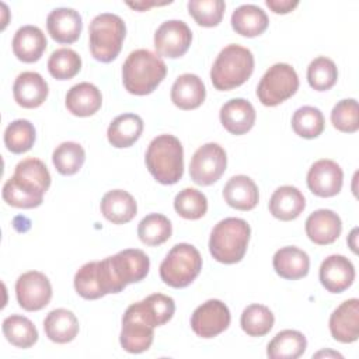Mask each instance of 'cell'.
Segmentation results:
<instances>
[{"label": "cell", "instance_id": "cell-41", "mask_svg": "<svg viewBox=\"0 0 359 359\" xmlns=\"http://www.w3.org/2000/svg\"><path fill=\"white\" fill-rule=\"evenodd\" d=\"M81 69V57L69 48H60L52 52L48 60V70L56 80L73 79Z\"/></svg>", "mask_w": 359, "mask_h": 359}, {"label": "cell", "instance_id": "cell-3", "mask_svg": "<svg viewBox=\"0 0 359 359\" xmlns=\"http://www.w3.org/2000/svg\"><path fill=\"white\" fill-rule=\"evenodd\" d=\"M146 167L153 178L163 185L177 184L184 174V149L174 135H158L146 150Z\"/></svg>", "mask_w": 359, "mask_h": 359}, {"label": "cell", "instance_id": "cell-2", "mask_svg": "<svg viewBox=\"0 0 359 359\" xmlns=\"http://www.w3.org/2000/svg\"><path fill=\"white\" fill-rule=\"evenodd\" d=\"M167 74L164 60L149 49H136L129 53L122 66V83L133 95L151 94Z\"/></svg>", "mask_w": 359, "mask_h": 359}, {"label": "cell", "instance_id": "cell-16", "mask_svg": "<svg viewBox=\"0 0 359 359\" xmlns=\"http://www.w3.org/2000/svg\"><path fill=\"white\" fill-rule=\"evenodd\" d=\"M109 262L116 279L126 287L129 283L143 280L150 269V259L139 248H126L109 257Z\"/></svg>", "mask_w": 359, "mask_h": 359}, {"label": "cell", "instance_id": "cell-22", "mask_svg": "<svg viewBox=\"0 0 359 359\" xmlns=\"http://www.w3.org/2000/svg\"><path fill=\"white\" fill-rule=\"evenodd\" d=\"M220 122L231 135H244L255 123V109L252 104L244 98H231L220 108Z\"/></svg>", "mask_w": 359, "mask_h": 359}, {"label": "cell", "instance_id": "cell-28", "mask_svg": "<svg viewBox=\"0 0 359 359\" xmlns=\"http://www.w3.org/2000/svg\"><path fill=\"white\" fill-rule=\"evenodd\" d=\"M102 216L114 224H125L130 222L137 212L135 198L123 189L108 191L100 203Z\"/></svg>", "mask_w": 359, "mask_h": 359}, {"label": "cell", "instance_id": "cell-26", "mask_svg": "<svg viewBox=\"0 0 359 359\" xmlns=\"http://www.w3.org/2000/svg\"><path fill=\"white\" fill-rule=\"evenodd\" d=\"M306 208V199L300 189L283 185L275 189L269 199V212L282 222H290L300 216Z\"/></svg>", "mask_w": 359, "mask_h": 359}, {"label": "cell", "instance_id": "cell-18", "mask_svg": "<svg viewBox=\"0 0 359 359\" xmlns=\"http://www.w3.org/2000/svg\"><path fill=\"white\" fill-rule=\"evenodd\" d=\"M330 332L342 344L355 342L359 337V300L356 297L342 302L330 316Z\"/></svg>", "mask_w": 359, "mask_h": 359}, {"label": "cell", "instance_id": "cell-9", "mask_svg": "<svg viewBox=\"0 0 359 359\" xmlns=\"http://www.w3.org/2000/svg\"><path fill=\"white\" fill-rule=\"evenodd\" d=\"M299 76L287 63L272 65L257 86V97L265 107H276L296 94Z\"/></svg>", "mask_w": 359, "mask_h": 359}, {"label": "cell", "instance_id": "cell-5", "mask_svg": "<svg viewBox=\"0 0 359 359\" xmlns=\"http://www.w3.org/2000/svg\"><path fill=\"white\" fill-rule=\"evenodd\" d=\"M251 236L250 224L240 217H226L212 230L210 255L222 264H236L244 258Z\"/></svg>", "mask_w": 359, "mask_h": 359}, {"label": "cell", "instance_id": "cell-43", "mask_svg": "<svg viewBox=\"0 0 359 359\" xmlns=\"http://www.w3.org/2000/svg\"><path fill=\"white\" fill-rule=\"evenodd\" d=\"M338 80V69L335 63L325 57L318 56L310 62L307 67V81L316 91L330 90Z\"/></svg>", "mask_w": 359, "mask_h": 359}, {"label": "cell", "instance_id": "cell-46", "mask_svg": "<svg viewBox=\"0 0 359 359\" xmlns=\"http://www.w3.org/2000/svg\"><path fill=\"white\" fill-rule=\"evenodd\" d=\"M265 4L275 14H287L299 6L297 0H266Z\"/></svg>", "mask_w": 359, "mask_h": 359}, {"label": "cell", "instance_id": "cell-35", "mask_svg": "<svg viewBox=\"0 0 359 359\" xmlns=\"http://www.w3.org/2000/svg\"><path fill=\"white\" fill-rule=\"evenodd\" d=\"M6 339L17 348H31L38 341V331L34 323L20 314H11L4 318L1 325Z\"/></svg>", "mask_w": 359, "mask_h": 359}, {"label": "cell", "instance_id": "cell-47", "mask_svg": "<svg viewBox=\"0 0 359 359\" xmlns=\"http://www.w3.org/2000/svg\"><path fill=\"white\" fill-rule=\"evenodd\" d=\"M356 233H358V229H353V230L351 231V234H349V238H348V243H349L351 250H352L353 252H356Z\"/></svg>", "mask_w": 359, "mask_h": 359}, {"label": "cell", "instance_id": "cell-23", "mask_svg": "<svg viewBox=\"0 0 359 359\" xmlns=\"http://www.w3.org/2000/svg\"><path fill=\"white\" fill-rule=\"evenodd\" d=\"M11 45L18 60L24 63H34L42 57L48 42L41 28L35 25H24L15 31Z\"/></svg>", "mask_w": 359, "mask_h": 359}, {"label": "cell", "instance_id": "cell-20", "mask_svg": "<svg viewBox=\"0 0 359 359\" xmlns=\"http://www.w3.org/2000/svg\"><path fill=\"white\" fill-rule=\"evenodd\" d=\"M49 87L46 80L36 72H22L13 84L14 101L22 108H38L48 98Z\"/></svg>", "mask_w": 359, "mask_h": 359}, {"label": "cell", "instance_id": "cell-33", "mask_svg": "<svg viewBox=\"0 0 359 359\" xmlns=\"http://www.w3.org/2000/svg\"><path fill=\"white\" fill-rule=\"evenodd\" d=\"M307 348L306 337L296 330H283L278 332L266 346V355L271 359H297Z\"/></svg>", "mask_w": 359, "mask_h": 359}, {"label": "cell", "instance_id": "cell-30", "mask_svg": "<svg viewBox=\"0 0 359 359\" xmlns=\"http://www.w3.org/2000/svg\"><path fill=\"white\" fill-rule=\"evenodd\" d=\"M79 320L67 309H55L43 320L46 337L56 344H67L79 334Z\"/></svg>", "mask_w": 359, "mask_h": 359}, {"label": "cell", "instance_id": "cell-38", "mask_svg": "<svg viewBox=\"0 0 359 359\" xmlns=\"http://www.w3.org/2000/svg\"><path fill=\"white\" fill-rule=\"evenodd\" d=\"M86 151L81 144L76 142L60 143L52 154V161L56 171L62 175L76 174L84 164Z\"/></svg>", "mask_w": 359, "mask_h": 359}, {"label": "cell", "instance_id": "cell-39", "mask_svg": "<svg viewBox=\"0 0 359 359\" xmlns=\"http://www.w3.org/2000/svg\"><path fill=\"white\" fill-rule=\"evenodd\" d=\"M35 128L27 119L10 122L4 130V144L8 151L21 154L28 151L35 143Z\"/></svg>", "mask_w": 359, "mask_h": 359}, {"label": "cell", "instance_id": "cell-15", "mask_svg": "<svg viewBox=\"0 0 359 359\" xmlns=\"http://www.w3.org/2000/svg\"><path fill=\"white\" fill-rule=\"evenodd\" d=\"M306 181L309 189L314 195L330 198L339 194L344 182V172L335 161L323 158L310 167Z\"/></svg>", "mask_w": 359, "mask_h": 359}, {"label": "cell", "instance_id": "cell-36", "mask_svg": "<svg viewBox=\"0 0 359 359\" xmlns=\"http://www.w3.org/2000/svg\"><path fill=\"white\" fill-rule=\"evenodd\" d=\"M172 234V226L168 217L160 213H150L144 216L137 226V236L146 245H160L165 243Z\"/></svg>", "mask_w": 359, "mask_h": 359}, {"label": "cell", "instance_id": "cell-1", "mask_svg": "<svg viewBox=\"0 0 359 359\" xmlns=\"http://www.w3.org/2000/svg\"><path fill=\"white\" fill-rule=\"evenodd\" d=\"M50 187V174L43 161L35 157L21 160L3 185V199L7 205L21 209L38 208Z\"/></svg>", "mask_w": 359, "mask_h": 359}, {"label": "cell", "instance_id": "cell-12", "mask_svg": "<svg viewBox=\"0 0 359 359\" xmlns=\"http://www.w3.org/2000/svg\"><path fill=\"white\" fill-rule=\"evenodd\" d=\"M153 338L154 328L143 318L136 303L130 304L122 317L121 346L129 353H142L151 346Z\"/></svg>", "mask_w": 359, "mask_h": 359}, {"label": "cell", "instance_id": "cell-42", "mask_svg": "<svg viewBox=\"0 0 359 359\" xmlns=\"http://www.w3.org/2000/svg\"><path fill=\"white\" fill-rule=\"evenodd\" d=\"M174 209L184 219L198 220L208 210V199L205 194L195 188H184L175 195Z\"/></svg>", "mask_w": 359, "mask_h": 359}, {"label": "cell", "instance_id": "cell-7", "mask_svg": "<svg viewBox=\"0 0 359 359\" xmlns=\"http://www.w3.org/2000/svg\"><path fill=\"white\" fill-rule=\"evenodd\" d=\"M202 269L199 251L188 243L175 244L160 264L161 280L175 289L191 285Z\"/></svg>", "mask_w": 359, "mask_h": 359}, {"label": "cell", "instance_id": "cell-29", "mask_svg": "<svg viewBox=\"0 0 359 359\" xmlns=\"http://www.w3.org/2000/svg\"><path fill=\"white\" fill-rule=\"evenodd\" d=\"M223 198L226 203L237 210H251L259 201L257 184L247 175L231 177L224 188Z\"/></svg>", "mask_w": 359, "mask_h": 359}, {"label": "cell", "instance_id": "cell-8", "mask_svg": "<svg viewBox=\"0 0 359 359\" xmlns=\"http://www.w3.org/2000/svg\"><path fill=\"white\" fill-rule=\"evenodd\" d=\"M74 289L86 300H95L109 293H119L125 286L116 279L109 257L84 264L74 275Z\"/></svg>", "mask_w": 359, "mask_h": 359}, {"label": "cell", "instance_id": "cell-49", "mask_svg": "<svg viewBox=\"0 0 359 359\" xmlns=\"http://www.w3.org/2000/svg\"><path fill=\"white\" fill-rule=\"evenodd\" d=\"M323 355H325V356H334V358H342L341 353H338V352H331V351H320V352H317L314 356L318 358V356H323Z\"/></svg>", "mask_w": 359, "mask_h": 359}, {"label": "cell", "instance_id": "cell-45", "mask_svg": "<svg viewBox=\"0 0 359 359\" xmlns=\"http://www.w3.org/2000/svg\"><path fill=\"white\" fill-rule=\"evenodd\" d=\"M332 126L345 133H353L359 129V109L355 98L338 101L331 111Z\"/></svg>", "mask_w": 359, "mask_h": 359}, {"label": "cell", "instance_id": "cell-48", "mask_svg": "<svg viewBox=\"0 0 359 359\" xmlns=\"http://www.w3.org/2000/svg\"><path fill=\"white\" fill-rule=\"evenodd\" d=\"M129 7H132V8H137V10H144V8H149L150 6H156L157 3H130V1H128L126 3Z\"/></svg>", "mask_w": 359, "mask_h": 359}, {"label": "cell", "instance_id": "cell-44", "mask_svg": "<svg viewBox=\"0 0 359 359\" xmlns=\"http://www.w3.org/2000/svg\"><path fill=\"white\" fill-rule=\"evenodd\" d=\"M226 4L223 0H191L188 1L189 15L201 27H216L220 24Z\"/></svg>", "mask_w": 359, "mask_h": 359}, {"label": "cell", "instance_id": "cell-32", "mask_svg": "<svg viewBox=\"0 0 359 359\" xmlns=\"http://www.w3.org/2000/svg\"><path fill=\"white\" fill-rule=\"evenodd\" d=\"M143 132V119L136 114L118 115L108 126V142L116 149L130 147Z\"/></svg>", "mask_w": 359, "mask_h": 359}, {"label": "cell", "instance_id": "cell-19", "mask_svg": "<svg viewBox=\"0 0 359 359\" xmlns=\"http://www.w3.org/2000/svg\"><path fill=\"white\" fill-rule=\"evenodd\" d=\"M46 28L53 41L69 45L79 39L83 29V20L74 8L59 7L48 14Z\"/></svg>", "mask_w": 359, "mask_h": 359}, {"label": "cell", "instance_id": "cell-25", "mask_svg": "<svg viewBox=\"0 0 359 359\" xmlns=\"http://www.w3.org/2000/svg\"><path fill=\"white\" fill-rule=\"evenodd\" d=\"M65 104L67 111L74 116H91L102 105V95L97 86L83 81L70 87L66 93Z\"/></svg>", "mask_w": 359, "mask_h": 359}, {"label": "cell", "instance_id": "cell-10", "mask_svg": "<svg viewBox=\"0 0 359 359\" xmlns=\"http://www.w3.org/2000/svg\"><path fill=\"white\" fill-rule=\"evenodd\" d=\"M227 167V154L217 143H205L196 149L189 163V177L196 185L208 187L219 181Z\"/></svg>", "mask_w": 359, "mask_h": 359}, {"label": "cell", "instance_id": "cell-21", "mask_svg": "<svg viewBox=\"0 0 359 359\" xmlns=\"http://www.w3.org/2000/svg\"><path fill=\"white\" fill-rule=\"evenodd\" d=\"M306 234L317 245L332 244L342 231L341 217L331 209H318L306 219Z\"/></svg>", "mask_w": 359, "mask_h": 359}, {"label": "cell", "instance_id": "cell-37", "mask_svg": "<svg viewBox=\"0 0 359 359\" xmlns=\"http://www.w3.org/2000/svg\"><path fill=\"white\" fill-rule=\"evenodd\" d=\"M275 323L272 311L264 304H250L247 306L240 317V325L243 331L250 337H264L266 335Z\"/></svg>", "mask_w": 359, "mask_h": 359}, {"label": "cell", "instance_id": "cell-31", "mask_svg": "<svg viewBox=\"0 0 359 359\" xmlns=\"http://www.w3.org/2000/svg\"><path fill=\"white\" fill-rule=\"evenodd\" d=\"M268 25L269 18L266 13L255 4H243L231 14V27L241 36H258L265 32Z\"/></svg>", "mask_w": 359, "mask_h": 359}, {"label": "cell", "instance_id": "cell-11", "mask_svg": "<svg viewBox=\"0 0 359 359\" xmlns=\"http://www.w3.org/2000/svg\"><path fill=\"white\" fill-rule=\"evenodd\" d=\"M230 321L229 307L219 299H209L194 310L191 328L201 338H213L226 331Z\"/></svg>", "mask_w": 359, "mask_h": 359}, {"label": "cell", "instance_id": "cell-27", "mask_svg": "<svg viewBox=\"0 0 359 359\" xmlns=\"http://www.w3.org/2000/svg\"><path fill=\"white\" fill-rule=\"evenodd\" d=\"M275 272L287 280H297L304 278L310 269V258L306 251L287 245L279 248L272 259Z\"/></svg>", "mask_w": 359, "mask_h": 359}, {"label": "cell", "instance_id": "cell-13", "mask_svg": "<svg viewBox=\"0 0 359 359\" xmlns=\"http://www.w3.org/2000/svg\"><path fill=\"white\" fill-rule=\"evenodd\" d=\"M15 297L27 311H38L46 307L52 299V286L48 276L39 271H28L15 282Z\"/></svg>", "mask_w": 359, "mask_h": 359}, {"label": "cell", "instance_id": "cell-14", "mask_svg": "<svg viewBox=\"0 0 359 359\" xmlns=\"http://www.w3.org/2000/svg\"><path fill=\"white\" fill-rule=\"evenodd\" d=\"M192 42V32L181 20L164 21L154 32V48L158 56L177 59L187 53Z\"/></svg>", "mask_w": 359, "mask_h": 359}, {"label": "cell", "instance_id": "cell-34", "mask_svg": "<svg viewBox=\"0 0 359 359\" xmlns=\"http://www.w3.org/2000/svg\"><path fill=\"white\" fill-rule=\"evenodd\" d=\"M136 306L143 318L153 328L168 323L175 311L174 299L163 293H153L146 299L136 302Z\"/></svg>", "mask_w": 359, "mask_h": 359}, {"label": "cell", "instance_id": "cell-24", "mask_svg": "<svg viewBox=\"0 0 359 359\" xmlns=\"http://www.w3.org/2000/svg\"><path fill=\"white\" fill-rule=\"evenodd\" d=\"M206 97V88L202 79L192 73H184L177 77L171 87V101L184 111L195 109L202 105Z\"/></svg>", "mask_w": 359, "mask_h": 359}, {"label": "cell", "instance_id": "cell-6", "mask_svg": "<svg viewBox=\"0 0 359 359\" xmlns=\"http://www.w3.org/2000/svg\"><path fill=\"white\" fill-rule=\"evenodd\" d=\"M126 35L123 20L112 13H101L93 18L88 27V43L93 57L109 63L119 55Z\"/></svg>", "mask_w": 359, "mask_h": 359}, {"label": "cell", "instance_id": "cell-40", "mask_svg": "<svg viewBox=\"0 0 359 359\" xmlns=\"http://www.w3.org/2000/svg\"><path fill=\"white\" fill-rule=\"evenodd\" d=\"M325 126L323 112L310 105L300 107L292 116V128L296 135L304 139L318 137Z\"/></svg>", "mask_w": 359, "mask_h": 359}, {"label": "cell", "instance_id": "cell-4", "mask_svg": "<svg viewBox=\"0 0 359 359\" xmlns=\"http://www.w3.org/2000/svg\"><path fill=\"white\" fill-rule=\"evenodd\" d=\"M252 72V52L241 45L230 43L217 55L210 69V80L216 90L229 91L244 84Z\"/></svg>", "mask_w": 359, "mask_h": 359}, {"label": "cell", "instance_id": "cell-17", "mask_svg": "<svg viewBox=\"0 0 359 359\" xmlns=\"http://www.w3.org/2000/svg\"><path fill=\"white\" fill-rule=\"evenodd\" d=\"M320 282L330 293H342L355 280L353 264L341 254L328 255L320 265Z\"/></svg>", "mask_w": 359, "mask_h": 359}]
</instances>
